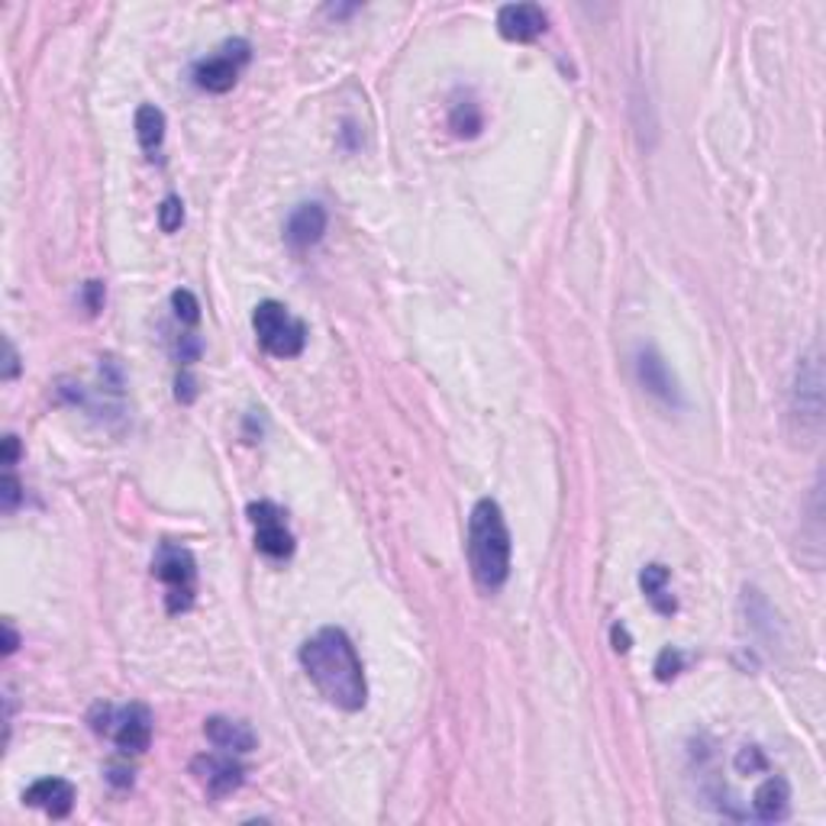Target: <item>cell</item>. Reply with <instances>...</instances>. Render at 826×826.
Instances as JSON below:
<instances>
[{"label":"cell","instance_id":"f1b7e54d","mask_svg":"<svg viewBox=\"0 0 826 826\" xmlns=\"http://www.w3.org/2000/svg\"><path fill=\"white\" fill-rule=\"evenodd\" d=\"M3 633H7V640H3V652H7V655H13L16 646H20V636H16V630H13V623H10V620L3 623Z\"/></svg>","mask_w":826,"mask_h":826},{"label":"cell","instance_id":"5bb4252c","mask_svg":"<svg viewBox=\"0 0 826 826\" xmlns=\"http://www.w3.org/2000/svg\"><path fill=\"white\" fill-rule=\"evenodd\" d=\"M204 733H207V739H210L217 749L233 753V756H245V753H252V749L259 746L252 726L242 723V720H230V716H210V720L204 723Z\"/></svg>","mask_w":826,"mask_h":826},{"label":"cell","instance_id":"d6986e66","mask_svg":"<svg viewBox=\"0 0 826 826\" xmlns=\"http://www.w3.org/2000/svg\"><path fill=\"white\" fill-rule=\"evenodd\" d=\"M172 307H175L177 320L187 323V326H194L200 320V303H197V297L191 295V291H175L172 295Z\"/></svg>","mask_w":826,"mask_h":826},{"label":"cell","instance_id":"8fae6325","mask_svg":"<svg viewBox=\"0 0 826 826\" xmlns=\"http://www.w3.org/2000/svg\"><path fill=\"white\" fill-rule=\"evenodd\" d=\"M546 10L539 3H507L497 10V33L510 43H530L546 33Z\"/></svg>","mask_w":826,"mask_h":826},{"label":"cell","instance_id":"52a82bcc","mask_svg":"<svg viewBox=\"0 0 826 826\" xmlns=\"http://www.w3.org/2000/svg\"><path fill=\"white\" fill-rule=\"evenodd\" d=\"M249 520L255 527V549L275 562H285L295 555V536L288 530V514L272 504V501H259L249 507Z\"/></svg>","mask_w":826,"mask_h":826},{"label":"cell","instance_id":"e0dca14e","mask_svg":"<svg viewBox=\"0 0 826 826\" xmlns=\"http://www.w3.org/2000/svg\"><path fill=\"white\" fill-rule=\"evenodd\" d=\"M668 569L665 565H646L643 569V575H640V585L646 590V597H650V604L658 610V613H675V597L668 594Z\"/></svg>","mask_w":826,"mask_h":826},{"label":"cell","instance_id":"83f0119b","mask_svg":"<svg viewBox=\"0 0 826 826\" xmlns=\"http://www.w3.org/2000/svg\"><path fill=\"white\" fill-rule=\"evenodd\" d=\"M610 636H613V650L617 652H630V633L617 623L613 630H610Z\"/></svg>","mask_w":826,"mask_h":826},{"label":"cell","instance_id":"9c48e42d","mask_svg":"<svg viewBox=\"0 0 826 826\" xmlns=\"http://www.w3.org/2000/svg\"><path fill=\"white\" fill-rule=\"evenodd\" d=\"M194 778L214 794V798H227L242 788L245 781V768L233 759V753H210V756H197L191 762Z\"/></svg>","mask_w":826,"mask_h":826},{"label":"cell","instance_id":"603a6c76","mask_svg":"<svg viewBox=\"0 0 826 826\" xmlns=\"http://www.w3.org/2000/svg\"><path fill=\"white\" fill-rule=\"evenodd\" d=\"M175 398L181 404H191L194 398H197V381H194V375L191 371H181L175 381Z\"/></svg>","mask_w":826,"mask_h":826},{"label":"cell","instance_id":"8992f818","mask_svg":"<svg viewBox=\"0 0 826 826\" xmlns=\"http://www.w3.org/2000/svg\"><path fill=\"white\" fill-rule=\"evenodd\" d=\"M252 59V49L245 39H230L223 43L210 59L197 61L194 68V81L200 91H210V94H227L233 91L239 81V71L245 68V61Z\"/></svg>","mask_w":826,"mask_h":826},{"label":"cell","instance_id":"3957f363","mask_svg":"<svg viewBox=\"0 0 826 826\" xmlns=\"http://www.w3.org/2000/svg\"><path fill=\"white\" fill-rule=\"evenodd\" d=\"M88 723L97 736H107L117 743L119 753H146L152 743V710L146 704H126V708H114V704H94V710L88 713Z\"/></svg>","mask_w":826,"mask_h":826},{"label":"cell","instance_id":"4316f807","mask_svg":"<svg viewBox=\"0 0 826 826\" xmlns=\"http://www.w3.org/2000/svg\"><path fill=\"white\" fill-rule=\"evenodd\" d=\"M16 371H20V358H16V349H13V343L7 340V368H3V378L10 381V378H16Z\"/></svg>","mask_w":826,"mask_h":826},{"label":"cell","instance_id":"7a4b0ae2","mask_svg":"<svg viewBox=\"0 0 826 826\" xmlns=\"http://www.w3.org/2000/svg\"><path fill=\"white\" fill-rule=\"evenodd\" d=\"M469 569H472L474 585L487 594L504 588V582L510 578V555H514V542L510 530L504 520V510L497 507V501L484 497L478 501L469 517Z\"/></svg>","mask_w":826,"mask_h":826},{"label":"cell","instance_id":"cb8c5ba5","mask_svg":"<svg viewBox=\"0 0 826 826\" xmlns=\"http://www.w3.org/2000/svg\"><path fill=\"white\" fill-rule=\"evenodd\" d=\"M81 297H84L88 313H97V310L104 307V285H101V282H88V285H84V291H81Z\"/></svg>","mask_w":826,"mask_h":826},{"label":"cell","instance_id":"4fadbf2b","mask_svg":"<svg viewBox=\"0 0 826 826\" xmlns=\"http://www.w3.org/2000/svg\"><path fill=\"white\" fill-rule=\"evenodd\" d=\"M323 233H326V210H323V204H313V200L295 207V214L285 223V239L295 252L317 245Z\"/></svg>","mask_w":826,"mask_h":826},{"label":"cell","instance_id":"5b68a950","mask_svg":"<svg viewBox=\"0 0 826 826\" xmlns=\"http://www.w3.org/2000/svg\"><path fill=\"white\" fill-rule=\"evenodd\" d=\"M152 575L165 585V610L184 613L194 604L197 594V565L191 549L177 542H162L152 559Z\"/></svg>","mask_w":826,"mask_h":826},{"label":"cell","instance_id":"ba28073f","mask_svg":"<svg viewBox=\"0 0 826 826\" xmlns=\"http://www.w3.org/2000/svg\"><path fill=\"white\" fill-rule=\"evenodd\" d=\"M794 413L801 416V429H821L824 420V365L821 349L814 346L798 365V381H794Z\"/></svg>","mask_w":826,"mask_h":826},{"label":"cell","instance_id":"ac0fdd59","mask_svg":"<svg viewBox=\"0 0 826 826\" xmlns=\"http://www.w3.org/2000/svg\"><path fill=\"white\" fill-rule=\"evenodd\" d=\"M452 129L459 133V136H478V129H481V111L474 107V104H459L456 111H452Z\"/></svg>","mask_w":826,"mask_h":826},{"label":"cell","instance_id":"ffe728a7","mask_svg":"<svg viewBox=\"0 0 826 826\" xmlns=\"http://www.w3.org/2000/svg\"><path fill=\"white\" fill-rule=\"evenodd\" d=\"M681 668H685V655L678 650H662V655L655 658V678L658 681H672Z\"/></svg>","mask_w":826,"mask_h":826},{"label":"cell","instance_id":"9a60e30c","mask_svg":"<svg viewBox=\"0 0 826 826\" xmlns=\"http://www.w3.org/2000/svg\"><path fill=\"white\" fill-rule=\"evenodd\" d=\"M636 375H640V381H643V388L650 394L662 398L665 404H678V381L668 371L665 358L655 353V349H640V355H636Z\"/></svg>","mask_w":826,"mask_h":826},{"label":"cell","instance_id":"44dd1931","mask_svg":"<svg viewBox=\"0 0 826 826\" xmlns=\"http://www.w3.org/2000/svg\"><path fill=\"white\" fill-rule=\"evenodd\" d=\"M181 223H184V207H181V200H177V197H165L162 207H159V227H162L165 233H175V230H181Z\"/></svg>","mask_w":826,"mask_h":826},{"label":"cell","instance_id":"2e32d148","mask_svg":"<svg viewBox=\"0 0 826 826\" xmlns=\"http://www.w3.org/2000/svg\"><path fill=\"white\" fill-rule=\"evenodd\" d=\"M136 139H139V146H142L149 156H156V152L162 149V142H165V114H162L159 107L142 104V107L136 111Z\"/></svg>","mask_w":826,"mask_h":826},{"label":"cell","instance_id":"d4e9b609","mask_svg":"<svg viewBox=\"0 0 826 826\" xmlns=\"http://www.w3.org/2000/svg\"><path fill=\"white\" fill-rule=\"evenodd\" d=\"M197 355H200V343H197V336L184 333V336H181V343H177V358H181V362H194Z\"/></svg>","mask_w":826,"mask_h":826},{"label":"cell","instance_id":"484cf974","mask_svg":"<svg viewBox=\"0 0 826 826\" xmlns=\"http://www.w3.org/2000/svg\"><path fill=\"white\" fill-rule=\"evenodd\" d=\"M16 459H20V439L10 433V436H3V466H7V469H13V466H16Z\"/></svg>","mask_w":826,"mask_h":826},{"label":"cell","instance_id":"30bf717a","mask_svg":"<svg viewBox=\"0 0 826 826\" xmlns=\"http://www.w3.org/2000/svg\"><path fill=\"white\" fill-rule=\"evenodd\" d=\"M791 814V788L781 775H766L749 801L746 821H759V824H781Z\"/></svg>","mask_w":826,"mask_h":826},{"label":"cell","instance_id":"277c9868","mask_svg":"<svg viewBox=\"0 0 826 826\" xmlns=\"http://www.w3.org/2000/svg\"><path fill=\"white\" fill-rule=\"evenodd\" d=\"M259 346L275 358H295L307 346V326L278 300H262L252 313Z\"/></svg>","mask_w":826,"mask_h":826},{"label":"cell","instance_id":"7402d4cb","mask_svg":"<svg viewBox=\"0 0 826 826\" xmlns=\"http://www.w3.org/2000/svg\"><path fill=\"white\" fill-rule=\"evenodd\" d=\"M20 497H23V484L7 469L3 481H0V507H3V514H13L16 504H20Z\"/></svg>","mask_w":826,"mask_h":826},{"label":"cell","instance_id":"7c38bea8","mask_svg":"<svg viewBox=\"0 0 826 826\" xmlns=\"http://www.w3.org/2000/svg\"><path fill=\"white\" fill-rule=\"evenodd\" d=\"M23 801L46 811L49 817H68L74 807V784L65 778H39L23 791Z\"/></svg>","mask_w":826,"mask_h":826},{"label":"cell","instance_id":"6da1fadb","mask_svg":"<svg viewBox=\"0 0 826 826\" xmlns=\"http://www.w3.org/2000/svg\"><path fill=\"white\" fill-rule=\"evenodd\" d=\"M300 665L307 672V678L313 681V688L340 710L365 708L368 701V685H365V668L362 658L355 652L353 640L336 630L326 627L320 633H313L303 646H300Z\"/></svg>","mask_w":826,"mask_h":826}]
</instances>
